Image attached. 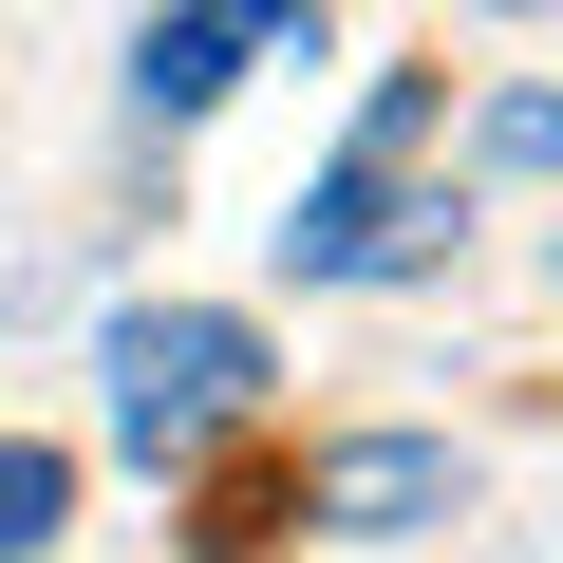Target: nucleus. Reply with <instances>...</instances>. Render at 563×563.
Here are the masks:
<instances>
[{"mask_svg": "<svg viewBox=\"0 0 563 563\" xmlns=\"http://www.w3.org/2000/svg\"><path fill=\"white\" fill-rule=\"evenodd\" d=\"M432 57H395L376 95H357V132H339V169L282 207L263 244H282V282H413L432 244H451V188H413V132H432Z\"/></svg>", "mask_w": 563, "mask_h": 563, "instance_id": "nucleus-1", "label": "nucleus"}, {"mask_svg": "<svg viewBox=\"0 0 563 563\" xmlns=\"http://www.w3.org/2000/svg\"><path fill=\"white\" fill-rule=\"evenodd\" d=\"M263 320H225V301H132L113 320V432H132V470H207L244 413H263Z\"/></svg>", "mask_w": 563, "mask_h": 563, "instance_id": "nucleus-2", "label": "nucleus"}, {"mask_svg": "<svg viewBox=\"0 0 563 563\" xmlns=\"http://www.w3.org/2000/svg\"><path fill=\"white\" fill-rule=\"evenodd\" d=\"M451 507H470L451 432H339V451H301V526H339V544H413Z\"/></svg>", "mask_w": 563, "mask_h": 563, "instance_id": "nucleus-3", "label": "nucleus"}, {"mask_svg": "<svg viewBox=\"0 0 563 563\" xmlns=\"http://www.w3.org/2000/svg\"><path fill=\"white\" fill-rule=\"evenodd\" d=\"M263 57H301V20H151V38H132V95H151V113H225Z\"/></svg>", "mask_w": 563, "mask_h": 563, "instance_id": "nucleus-4", "label": "nucleus"}, {"mask_svg": "<svg viewBox=\"0 0 563 563\" xmlns=\"http://www.w3.org/2000/svg\"><path fill=\"white\" fill-rule=\"evenodd\" d=\"M57 507H76V451L0 432V563H38V544H57Z\"/></svg>", "mask_w": 563, "mask_h": 563, "instance_id": "nucleus-5", "label": "nucleus"}, {"mask_svg": "<svg viewBox=\"0 0 563 563\" xmlns=\"http://www.w3.org/2000/svg\"><path fill=\"white\" fill-rule=\"evenodd\" d=\"M470 151H488V169H526V188H544V169H563V95H488V132H470Z\"/></svg>", "mask_w": 563, "mask_h": 563, "instance_id": "nucleus-6", "label": "nucleus"}]
</instances>
